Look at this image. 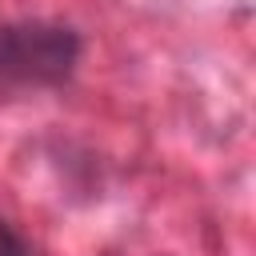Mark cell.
<instances>
[{
	"instance_id": "obj_2",
	"label": "cell",
	"mask_w": 256,
	"mask_h": 256,
	"mask_svg": "<svg viewBox=\"0 0 256 256\" xmlns=\"http://www.w3.org/2000/svg\"><path fill=\"white\" fill-rule=\"evenodd\" d=\"M0 256H32L28 240H24L8 220H0Z\"/></svg>"
},
{
	"instance_id": "obj_1",
	"label": "cell",
	"mask_w": 256,
	"mask_h": 256,
	"mask_svg": "<svg viewBox=\"0 0 256 256\" xmlns=\"http://www.w3.org/2000/svg\"><path fill=\"white\" fill-rule=\"evenodd\" d=\"M80 32L60 20H0V88H60L80 64Z\"/></svg>"
}]
</instances>
